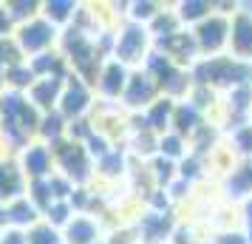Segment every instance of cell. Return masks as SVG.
Masks as SVG:
<instances>
[{"mask_svg": "<svg viewBox=\"0 0 252 244\" xmlns=\"http://www.w3.org/2000/svg\"><path fill=\"white\" fill-rule=\"evenodd\" d=\"M40 111L29 103L26 94L3 91L0 94V137L14 148V156L20 148L37 139V125H40Z\"/></svg>", "mask_w": 252, "mask_h": 244, "instance_id": "6da1fadb", "label": "cell"}, {"mask_svg": "<svg viewBox=\"0 0 252 244\" xmlns=\"http://www.w3.org/2000/svg\"><path fill=\"white\" fill-rule=\"evenodd\" d=\"M99 35H102V32H99ZM99 35H85L80 29L68 26V29L60 32V43H57V51L65 57L68 71L77 74L82 82H88L91 88H94V80H96L99 69H102V63L108 60L102 54L99 43H96Z\"/></svg>", "mask_w": 252, "mask_h": 244, "instance_id": "7a4b0ae2", "label": "cell"}, {"mask_svg": "<svg viewBox=\"0 0 252 244\" xmlns=\"http://www.w3.org/2000/svg\"><path fill=\"white\" fill-rule=\"evenodd\" d=\"M51 156H54V171L63 174L74 185H91L94 182V159L88 156L85 145L74 139H65L51 145Z\"/></svg>", "mask_w": 252, "mask_h": 244, "instance_id": "3957f363", "label": "cell"}, {"mask_svg": "<svg viewBox=\"0 0 252 244\" xmlns=\"http://www.w3.org/2000/svg\"><path fill=\"white\" fill-rule=\"evenodd\" d=\"M14 46L17 51L23 54V60H32V57H40V54H46V51H54L60 43V29L48 23L46 17H32V20H26L14 29Z\"/></svg>", "mask_w": 252, "mask_h": 244, "instance_id": "277c9868", "label": "cell"}, {"mask_svg": "<svg viewBox=\"0 0 252 244\" xmlns=\"http://www.w3.org/2000/svg\"><path fill=\"white\" fill-rule=\"evenodd\" d=\"M150 48V32L139 23H125L114 29V48H111V60L122 63L125 69L139 66L148 60Z\"/></svg>", "mask_w": 252, "mask_h": 244, "instance_id": "5b68a950", "label": "cell"}, {"mask_svg": "<svg viewBox=\"0 0 252 244\" xmlns=\"http://www.w3.org/2000/svg\"><path fill=\"white\" fill-rule=\"evenodd\" d=\"M94 88L88 82H82L77 74H68L65 82H63V94H60L57 103V114L65 119V122H77V119H85V116L94 111Z\"/></svg>", "mask_w": 252, "mask_h": 244, "instance_id": "8992f818", "label": "cell"}, {"mask_svg": "<svg viewBox=\"0 0 252 244\" xmlns=\"http://www.w3.org/2000/svg\"><path fill=\"white\" fill-rule=\"evenodd\" d=\"M14 162H17V168H20L26 185H29V182H40V179H48V176L54 174V156H51V148L43 145L40 139L29 142L26 148H20L17 156H14Z\"/></svg>", "mask_w": 252, "mask_h": 244, "instance_id": "52a82bcc", "label": "cell"}, {"mask_svg": "<svg viewBox=\"0 0 252 244\" xmlns=\"http://www.w3.org/2000/svg\"><path fill=\"white\" fill-rule=\"evenodd\" d=\"M127 74L130 69H125L122 63L116 60H105L96 80H94V97L96 103H108V105H119L122 100V91H125V82H127Z\"/></svg>", "mask_w": 252, "mask_h": 244, "instance_id": "ba28073f", "label": "cell"}, {"mask_svg": "<svg viewBox=\"0 0 252 244\" xmlns=\"http://www.w3.org/2000/svg\"><path fill=\"white\" fill-rule=\"evenodd\" d=\"M156 94H159V85L153 82L145 69H133L127 74V82H125V91H122V100L119 103L125 105V108H150V105L156 103Z\"/></svg>", "mask_w": 252, "mask_h": 244, "instance_id": "9c48e42d", "label": "cell"}, {"mask_svg": "<svg viewBox=\"0 0 252 244\" xmlns=\"http://www.w3.org/2000/svg\"><path fill=\"white\" fill-rule=\"evenodd\" d=\"M102 236V219L91 216V213H74V219L63 227L65 244H96Z\"/></svg>", "mask_w": 252, "mask_h": 244, "instance_id": "30bf717a", "label": "cell"}, {"mask_svg": "<svg viewBox=\"0 0 252 244\" xmlns=\"http://www.w3.org/2000/svg\"><path fill=\"white\" fill-rule=\"evenodd\" d=\"M63 82L65 80H51V77L34 80L32 88L26 91V97H29V103L34 105L40 114H51V111H57L60 94H63Z\"/></svg>", "mask_w": 252, "mask_h": 244, "instance_id": "8fae6325", "label": "cell"}, {"mask_svg": "<svg viewBox=\"0 0 252 244\" xmlns=\"http://www.w3.org/2000/svg\"><path fill=\"white\" fill-rule=\"evenodd\" d=\"M6 216H9V227H12V230H20V233H26L29 227H34L37 221L43 219V213L37 210V205L26 196V193L12 199V202L6 205Z\"/></svg>", "mask_w": 252, "mask_h": 244, "instance_id": "7c38bea8", "label": "cell"}, {"mask_svg": "<svg viewBox=\"0 0 252 244\" xmlns=\"http://www.w3.org/2000/svg\"><path fill=\"white\" fill-rule=\"evenodd\" d=\"M26 193V179L20 174L17 162L12 159H0V205H9L12 199Z\"/></svg>", "mask_w": 252, "mask_h": 244, "instance_id": "4fadbf2b", "label": "cell"}, {"mask_svg": "<svg viewBox=\"0 0 252 244\" xmlns=\"http://www.w3.org/2000/svg\"><path fill=\"white\" fill-rule=\"evenodd\" d=\"M77 9H80L77 0H43V3H40V17H46L54 29L63 32V29H68V26L74 23Z\"/></svg>", "mask_w": 252, "mask_h": 244, "instance_id": "5bb4252c", "label": "cell"}, {"mask_svg": "<svg viewBox=\"0 0 252 244\" xmlns=\"http://www.w3.org/2000/svg\"><path fill=\"white\" fill-rule=\"evenodd\" d=\"M29 66L34 71L37 80H43V77H51V80H65L71 71H68V63L65 57L60 54L57 48L54 51H46V54H40V57H32L29 60Z\"/></svg>", "mask_w": 252, "mask_h": 244, "instance_id": "9a60e30c", "label": "cell"}, {"mask_svg": "<svg viewBox=\"0 0 252 244\" xmlns=\"http://www.w3.org/2000/svg\"><path fill=\"white\" fill-rule=\"evenodd\" d=\"M156 51H159L161 57H167L170 63H173V60H187L195 51V40L190 35L173 32V35L159 37V40H156Z\"/></svg>", "mask_w": 252, "mask_h": 244, "instance_id": "2e32d148", "label": "cell"}, {"mask_svg": "<svg viewBox=\"0 0 252 244\" xmlns=\"http://www.w3.org/2000/svg\"><path fill=\"white\" fill-rule=\"evenodd\" d=\"M65 131H68V122H65L57 111H51V114L40 116V125H37V139L51 148V145H57V142L65 139Z\"/></svg>", "mask_w": 252, "mask_h": 244, "instance_id": "e0dca14e", "label": "cell"}, {"mask_svg": "<svg viewBox=\"0 0 252 244\" xmlns=\"http://www.w3.org/2000/svg\"><path fill=\"white\" fill-rule=\"evenodd\" d=\"M34 71L29 66V60H20V63H14L12 69L3 71V88L6 91H17V94H26L32 88V82H34Z\"/></svg>", "mask_w": 252, "mask_h": 244, "instance_id": "ac0fdd59", "label": "cell"}, {"mask_svg": "<svg viewBox=\"0 0 252 244\" xmlns=\"http://www.w3.org/2000/svg\"><path fill=\"white\" fill-rule=\"evenodd\" d=\"M170 116H173V103L170 100H156V103L148 108V114L142 116V122H145L148 131H164L167 122H170Z\"/></svg>", "mask_w": 252, "mask_h": 244, "instance_id": "d6986e66", "label": "cell"}, {"mask_svg": "<svg viewBox=\"0 0 252 244\" xmlns=\"http://www.w3.org/2000/svg\"><path fill=\"white\" fill-rule=\"evenodd\" d=\"M224 32H227V23L224 20H204L201 29H198V37H195V46H204V48H218L224 43Z\"/></svg>", "mask_w": 252, "mask_h": 244, "instance_id": "ffe728a7", "label": "cell"}, {"mask_svg": "<svg viewBox=\"0 0 252 244\" xmlns=\"http://www.w3.org/2000/svg\"><path fill=\"white\" fill-rule=\"evenodd\" d=\"M26 244H65L63 242V230H57V227H51L48 221H37L34 227H29V230L23 233Z\"/></svg>", "mask_w": 252, "mask_h": 244, "instance_id": "44dd1931", "label": "cell"}, {"mask_svg": "<svg viewBox=\"0 0 252 244\" xmlns=\"http://www.w3.org/2000/svg\"><path fill=\"white\" fill-rule=\"evenodd\" d=\"M3 9L9 12L14 29H17L20 23H26V20H32V17L40 14V3H37V0H6Z\"/></svg>", "mask_w": 252, "mask_h": 244, "instance_id": "7402d4cb", "label": "cell"}, {"mask_svg": "<svg viewBox=\"0 0 252 244\" xmlns=\"http://www.w3.org/2000/svg\"><path fill=\"white\" fill-rule=\"evenodd\" d=\"M122 165H125L122 151L114 145L105 156H99V159L94 162V179H96V176H108V179H111V176H119L122 174Z\"/></svg>", "mask_w": 252, "mask_h": 244, "instance_id": "603a6c76", "label": "cell"}, {"mask_svg": "<svg viewBox=\"0 0 252 244\" xmlns=\"http://www.w3.org/2000/svg\"><path fill=\"white\" fill-rule=\"evenodd\" d=\"M167 230H170V216H164V213H159V216H145L142 219V236L150 244L161 242Z\"/></svg>", "mask_w": 252, "mask_h": 244, "instance_id": "cb8c5ba5", "label": "cell"}, {"mask_svg": "<svg viewBox=\"0 0 252 244\" xmlns=\"http://www.w3.org/2000/svg\"><path fill=\"white\" fill-rule=\"evenodd\" d=\"M71 219H74V208H71V202H51V205L43 210V221H48V224L57 227V230H63Z\"/></svg>", "mask_w": 252, "mask_h": 244, "instance_id": "d4e9b609", "label": "cell"}, {"mask_svg": "<svg viewBox=\"0 0 252 244\" xmlns=\"http://www.w3.org/2000/svg\"><path fill=\"white\" fill-rule=\"evenodd\" d=\"M173 122H176L179 134L193 131L195 122H198V111H195V105H182V108H173Z\"/></svg>", "mask_w": 252, "mask_h": 244, "instance_id": "484cf974", "label": "cell"}, {"mask_svg": "<svg viewBox=\"0 0 252 244\" xmlns=\"http://www.w3.org/2000/svg\"><path fill=\"white\" fill-rule=\"evenodd\" d=\"M23 60V54L17 51V46H14L12 37H6V40H0V77H3V71L12 69L14 63H20Z\"/></svg>", "mask_w": 252, "mask_h": 244, "instance_id": "4316f807", "label": "cell"}, {"mask_svg": "<svg viewBox=\"0 0 252 244\" xmlns=\"http://www.w3.org/2000/svg\"><path fill=\"white\" fill-rule=\"evenodd\" d=\"M235 46L241 51H252V20L250 17H238V23H235Z\"/></svg>", "mask_w": 252, "mask_h": 244, "instance_id": "83f0119b", "label": "cell"}, {"mask_svg": "<svg viewBox=\"0 0 252 244\" xmlns=\"http://www.w3.org/2000/svg\"><path fill=\"white\" fill-rule=\"evenodd\" d=\"M156 148L161 151V159H173V156L182 153V137L179 134H164Z\"/></svg>", "mask_w": 252, "mask_h": 244, "instance_id": "f1b7e54d", "label": "cell"}, {"mask_svg": "<svg viewBox=\"0 0 252 244\" xmlns=\"http://www.w3.org/2000/svg\"><path fill=\"white\" fill-rule=\"evenodd\" d=\"M156 3H133L130 6V23H150L153 17H156Z\"/></svg>", "mask_w": 252, "mask_h": 244, "instance_id": "f546056e", "label": "cell"}, {"mask_svg": "<svg viewBox=\"0 0 252 244\" xmlns=\"http://www.w3.org/2000/svg\"><path fill=\"white\" fill-rule=\"evenodd\" d=\"M207 9H210V6L201 3V0H190V3H182V17L184 20H198Z\"/></svg>", "mask_w": 252, "mask_h": 244, "instance_id": "4dcf8cb0", "label": "cell"}, {"mask_svg": "<svg viewBox=\"0 0 252 244\" xmlns=\"http://www.w3.org/2000/svg\"><path fill=\"white\" fill-rule=\"evenodd\" d=\"M229 187L235 190V193H241V190H247V187H252V168H244L232 182H229Z\"/></svg>", "mask_w": 252, "mask_h": 244, "instance_id": "1f68e13d", "label": "cell"}, {"mask_svg": "<svg viewBox=\"0 0 252 244\" xmlns=\"http://www.w3.org/2000/svg\"><path fill=\"white\" fill-rule=\"evenodd\" d=\"M14 35V23L12 17H9V12L3 9V3H0V40H6V37Z\"/></svg>", "mask_w": 252, "mask_h": 244, "instance_id": "d6a6232c", "label": "cell"}, {"mask_svg": "<svg viewBox=\"0 0 252 244\" xmlns=\"http://www.w3.org/2000/svg\"><path fill=\"white\" fill-rule=\"evenodd\" d=\"M0 244H26V239H23V233L20 230H3L0 233Z\"/></svg>", "mask_w": 252, "mask_h": 244, "instance_id": "836d02e7", "label": "cell"}, {"mask_svg": "<svg viewBox=\"0 0 252 244\" xmlns=\"http://www.w3.org/2000/svg\"><path fill=\"white\" fill-rule=\"evenodd\" d=\"M156 171H159V179H161V182H167V179H170V171H173L170 159H159V162H156Z\"/></svg>", "mask_w": 252, "mask_h": 244, "instance_id": "e575fe53", "label": "cell"}, {"mask_svg": "<svg viewBox=\"0 0 252 244\" xmlns=\"http://www.w3.org/2000/svg\"><path fill=\"white\" fill-rule=\"evenodd\" d=\"M238 142L244 145V151H252V131H241V134H238Z\"/></svg>", "mask_w": 252, "mask_h": 244, "instance_id": "d590c367", "label": "cell"}, {"mask_svg": "<svg viewBox=\"0 0 252 244\" xmlns=\"http://www.w3.org/2000/svg\"><path fill=\"white\" fill-rule=\"evenodd\" d=\"M182 174H184V179H187V176H195V162H193V159L182 165Z\"/></svg>", "mask_w": 252, "mask_h": 244, "instance_id": "8d00e7d4", "label": "cell"}, {"mask_svg": "<svg viewBox=\"0 0 252 244\" xmlns=\"http://www.w3.org/2000/svg\"><path fill=\"white\" fill-rule=\"evenodd\" d=\"M0 230H9V216H6V205H0Z\"/></svg>", "mask_w": 252, "mask_h": 244, "instance_id": "74e56055", "label": "cell"}, {"mask_svg": "<svg viewBox=\"0 0 252 244\" xmlns=\"http://www.w3.org/2000/svg\"><path fill=\"white\" fill-rule=\"evenodd\" d=\"M247 97H250L247 91H238V97H235V103H238V108H244V105H247Z\"/></svg>", "mask_w": 252, "mask_h": 244, "instance_id": "f35d334b", "label": "cell"}, {"mask_svg": "<svg viewBox=\"0 0 252 244\" xmlns=\"http://www.w3.org/2000/svg\"><path fill=\"white\" fill-rule=\"evenodd\" d=\"M224 244H241V242H238V239H235V236H232V239H227V242H224Z\"/></svg>", "mask_w": 252, "mask_h": 244, "instance_id": "ab89813d", "label": "cell"}, {"mask_svg": "<svg viewBox=\"0 0 252 244\" xmlns=\"http://www.w3.org/2000/svg\"><path fill=\"white\" fill-rule=\"evenodd\" d=\"M3 91H6V88H3V77H0V94H3Z\"/></svg>", "mask_w": 252, "mask_h": 244, "instance_id": "60d3db41", "label": "cell"}, {"mask_svg": "<svg viewBox=\"0 0 252 244\" xmlns=\"http://www.w3.org/2000/svg\"><path fill=\"white\" fill-rule=\"evenodd\" d=\"M250 213H252V208H250Z\"/></svg>", "mask_w": 252, "mask_h": 244, "instance_id": "b9f144b4", "label": "cell"}, {"mask_svg": "<svg viewBox=\"0 0 252 244\" xmlns=\"http://www.w3.org/2000/svg\"><path fill=\"white\" fill-rule=\"evenodd\" d=\"M0 233H3V230H0Z\"/></svg>", "mask_w": 252, "mask_h": 244, "instance_id": "7bdbcfd3", "label": "cell"}]
</instances>
